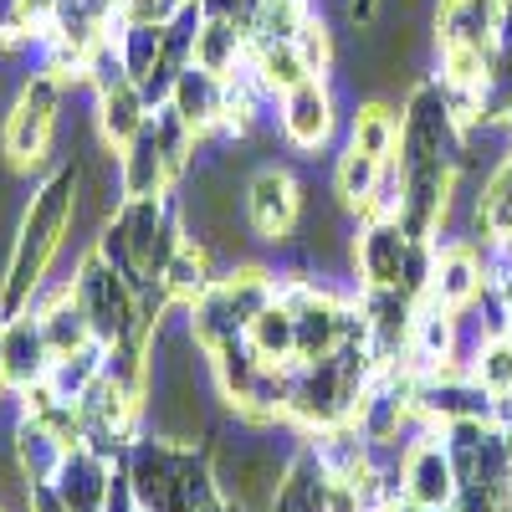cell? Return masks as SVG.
Wrapping results in <instances>:
<instances>
[{
  "label": "cell",
  "instance_id": "obj_12",
  "mask_svg": "<svg viewBox=\"0 0 512 512\" xmlns=\"http://www.w3.org/2000/svg\"><path fill=\"white\" fill-rule=\"evenodd\" d=\"M67 451H72V441H67L62 431H52L47 420L26 415V420L16 425V461H21V472H26V482H31V487L57 482Z\"/></svg>",
  "mask_w": 512,
  "mask_h": 512
},
{
  "label": "cell",
  "instance_id": "obj_8",
  "mask_svg": "<svg viewBox=\"0 0 512 512\" xmlns=\"http://www.w3.org/2000/svg\"><path fill=\"white\" fill-rule=\"evenodd\" d=\"M169 108H175L195 134H210V128L226 123V77L200 67V62H190L175 77V88H169Z\"/></svg>",
  "mask_w": 512,
  "mask_h": 512
},
{
  "label": "cell",
  "instance_id": "obj_20",
  "mask_svg": "<svg viewBox=\"0 0 512 512\" xmlns=\"http://www.w3.org/2000/svg\"><path fill=\"white\" fill-rule=\"evenodd\" d=\"M221 287V297L231 303V313H236V323L246 328L256 313H262L272 297H277V287H272V277L262 272V267H241V272H231V277H221L216 282Z\"/></svg>",
  "mask_w": 512,
  "mask_h": 512
},
{
  "label": "cell",
  "instance_id": "obj_16",
  "mask_svg": "<svg viewBox=\"0 0 512 512\" xmlns=\"http://www.w3.org/2000/svg\"><path fill=\"white\" fill-rule=\"evenodd\" d=\"M328 466L318 461V451H303L277 482V502L272 512H328Z\"/></svg>",
  "mask_w": 512,
  "mask_h": 512
},
{
  "label": "cell",
  "instance_id": "obj_21",
  "mask_svg": "<svg viewBox=\"0 0 512 512\" xmlns=\"http://www.w3.org/2000/svg\"><path fill=\"white\" fill-rule=\"evenodd\" d=\"M400 144V118L384 108V103H369L354 113V149L374 154V159H390Z\"/></svg>",
  "mask_w": 512,
  "mask_h": 512
},
{
  "label": "cell",
  "instance_id": "obj_6",
  "mask_svg": "<svg viewBox=\"0 0 512 512\" xmlns=\"http://www.w3.org/2000/svg\"><path fill=\"white\" fill-rule=\"evenodd\" d=\"M512 6V0H507ZM507 6L502 0H441V47H472V52H497V36H502V21H507Z\"/></svg>",
  "mask_w": 512,
  "mask_h": 512
},
{
  "label": "cell",
  "instance_id": "obj_7",
  "mask_svg": "<svg viewBox=\"0 0 512 512\" xmlns=\"http://www.w3.org/2000/svg\"><path fill=\"white\" fill-rule=\"evenodd\" d=\"M57 497L72 507V512H108L113 502V482H108V461L98 446H72L67 461H62V472H57Z\"/></svg>",
  "mask_w": 512,
  "mask_h": 512
},
{
  "label": "cell",
  "instance_id": "obj_9",
  "mask_svg": "<svg viewBox=\"0 0 512 512\" xmlns=\"http://www.w3.org/2000/svg\"><path fill=\"white\" fill-rule=\"evenodd\" d=\"M410 236L395 216L369 221V231L359 236V272L369 287H400L405 282V262H410Z\"/></svg>",
  "mask_w": 512,
  "mask_h": 512
},
{
  "label": "cell",
  "instance_id": "obj_28",
  "mask_svg": "<svg viewBox=\"0 0 512 512\" xmlns=\"http://www.w3.org/2000/svg\"><path fill=\"white\" fill-rule=\"evenodd\" d=\"M507 128H512V108H507Z\"/></svg>",
  "mask_w": 512,
  "mask_h": 512
},
{
  "label": "cell",
  "instance_id": "obj_24",
  "mask_svg": "<svg viewBox=\"0 0 512 512\" xmlns=\"http://www.w3.org/2000/svg\"><path fill=\"white\" fill-rule=\"evenodd\" d=\"M297 52H303V62L313 67V72H323V62H328V31L308 16L303 21V31H297Z\"/></svg>",
  "mask_w": 512,
  "mask_h": 512
},
{
  "label": "cell",
  "instance_id": "obj_10",
  "mask_svg": "<svg viewBox=\"0 0 512 512\" xmlns=\"http://www.w3.org/2000/svg\"><path fill=\"white\" fill-rule=\"evenodd\" d=\"M282 128H287V139L297 149H318L328 139V128H333V98H328V88L318 82V72L303 77V82H292V88L282 93Z\"/></svg>",
  "mask_w": 512,
  "mask_h": 512
},
{
  "label": "cell",
  "instance_id": "obj_4",
  "mask_svg": "<svg viewBox=\"0 0 512 512\" xmlns=\"http://www.w3.org/2000/svg\"><path fill=\"white\" fill-rule=\"evenodd\" d=\"M405 502H415V507H425V512H446L451 502H456V492H461V482H456V466H451V451H446V441H415L410 451H405Z\"/></svg>",
  "mask_w": 512,
  "mask_h": 512
},
{
  "label": "cell",
  "instance_id": "obj_18",
  "mask_svg": "<svg viewBox=\"0 0 512 512\" xmlns=\"http://www.w3.org/2000/svg\"><path fill=\"white\" fill-rule=\"evenodd\" d=\"M159 282H164V292L175 297V303H195V297H205L210 287H216V277H210V251L180 241V251L169 256V267H164Z\"/></svg>",
  "mask_w": 512,
  "mask_h": 512
},
{
  "label": "cell",
  "instance_id": "obj_1",
  "mask_svg": "<svg viewBox=\"0 0 512 512\" xmlns=\"http://www.w3.org/2000/svg\"><path fill=\"white\" fill-rule=\"evenodd\" d=\"M77 200H82V164H57L41 180L21 210V226L11 241V262H6V282H0V313L21 318L31 308V297L47 282V267L57 262L62 236L77 221Z\"/></svg>",
  "mask_w": 512,
  "mask_h": 512
},
{
  "label": "cell",
  "instance_id": "obj_5",
  "mask_svg": "<svg viewBox=\"0 0 512 512\" xmlns=\"http://www.w3.org/2000/svg\"><path fill=\"white\" fill-rule=\"evenodd\" d=\"M297 210H303V195H297L287 169H262L246 185V221L262 241H287L297 226Z\"/></svg>",
  "mask_w": 512,
  "mask_h": 512
},
{
  "label": "cell",
  "instance_id": "obj_27",
  "mask_svg": "<svg viewBox=\"0 0 512 512\" xmlns=\"http://www.w3.org/2000/svg\"><path fill=\"white\" fill-rule=\"evenodd\" d=\"M6 384H11V379H6V354H0V390H6Z\"/></svg>",
  "mask_w": 512,
  "mask_h": 512
},
{
  "label": "cell",
  "instance_id": "obj_14",
  "mask_svg": "<svg viewBox=\"0 0 512 512\" xmlns=\"http://www.w3.org/2000/svg\"><path fill=\"white\" fill-rule=\"evenodd\" d=\"M246 344L256 349L262 364L297 369V323H292V308L282 303V297H272V303L246 323Z\"/></svg>",
  "mask_w": 512,
  "mask_h": 512
},
{
  "label": "cell",
  "instance_id": "obj_17",
  "mask_svg": "<svg viewBox=\"0 0 512 512\" xmlns=\"http://www.w3.org/2000/svg\"><path fill=\"white\" fill-rule=\"evenodd\" d=\"M482 292V262L466 246H451V251H441L436 256V272H431V297L441 308H466L472 297Z\"/></svg>",
  "mask_w": 512,
  "mask_h": 512
},
{
  "label": "cell",
  "instance_id": "obj_13",
  "mask_svg": "<svg viewBox=\"0 0 512 512\" xmlns=\"http://www.w3.org/2000/svg\"><path fill=\"white\" fill-rule=\"evenodd\" d=\"M118 169H123V200H154V195H164L169 175H175V164L159 149L154 128H144L134 144H123Z\"/></svg>",
  "mask_w": 512,
  "mask_h": 512
},
{
  "label": "cell",
  "instance_id": "obj_30",
  "mask_svg": "<svg viewBox=\"0 0 512 512\" xmlns=\"http://www.w3.org/2000/svg\"><path fill=\"white\" fill-rule=\"evenodd\" d=\"M0 512H6V507H0Z\"/></svg>",
  "mask_w": 512,
  "mask_h": 512
},
{
  "label": "cell",
  "instance_id": "obj_15",
  "mask_svg": "<svg viewBox=\"0 0 512 512\" xmlns=\"http://www.w3.org/2000/svg\"><path fill=\"white\" fill-rule=\"evenodd\" d=\"M98 123H103V139L108 149H123V144H134L144 128H149V98L139 82H118V88L98 93Z\"/></svg>",
  "mask_w": 512,
  "mask_h": 512
},
{
  "label": "cell",
  "instance_id": "obj_19",
  "mask_svg": "<svg viewBox=\"0 0 512 512\" xmlns=\"http://www.w3.org/2000/svg\"><path fill=\"white\" fill-rule=\"evenodd\" d=\"M241 52H251L246 26H236V21H210V16H205V26H200V36H195V62L226 77V72H236Z\"/></svg>",
  "mask_w": 512,
  "mask_h": 512
},
{
  "label": "cell",
  "instance_id": "obj_23",
  "mask_svg": "<svg viewBox=\"0 0 512 512\" xmlns=\"http://www.w3.org/2000/svg\"><path fill=\"white\" fill-rule=\"evenodd\" d=\"M36 26V11L31 0H0V41H16Z\"/></svg>",
  "mask_w": 512,
  "mask_h": 512
},
{
  "label": "cell",
  "instance_id": "obj_22",
  "mask_svg": "<svg viewBox=\"0 0 512 512\" xmlns=\"http://www.w3.org/2000/svg\"><path fill=\"white\" fill-rule=\"evenodd\" d=\"M379 169H384V159H374V154L349 144V154L338 159V200H344V205H364L374 180H379Z\"/></svg>",
  "mask_w": 512,
  "mask_h": 512
},
{
  "label": "cell",
  "instance_id": "obj_25",
  "mask_svg": "<svg viewBox=\"0 0 512 512\" xmlns=\"http://www.w3.org/2000/svg\"><path fill=\"white\" fill-rule=\"evenodd\" d=\"M26 512H72V507L57 497L52 482H41V487H31V507H26Z\"/></svg>",
  "mask_w": 512,
  "mask_h": 512
},
{
  "label": "cell",
  "instance_id": "obj_2",
  "mask_svg": "<svg viewBox=\"0 0 512 512\" xmlns=\"http://www.w3.org/2000/svg\"><path fill=\"white\" fill-rule=\"evenodd\" d=\"M72 297H77V308L88 313L93 338H98V344H108V349L113 344H128V338H144V328H149L134 282H128L123 272H113L98 251L72 277Z\"/></svg>",
  "mask_w": 512,
  "mask_h": 512
},
{
  "label": "cell",
  "instance_id": "obj_26",
  "mask_svg": "<svg viewBox=\"0 0 512 512\" xmlns=\"http://www.w3.org/2000/svg\"><path fill=\"white\" fill-rule=\"evenodd\" d=\"M374 11V0H354V16H369Z\"/></svg>",
  "mask_w": 512,
  "mask_h": 512
},
{
  "label": "cell",
  "instance_id": "obj_29",
  "mask_svg": "<svg viewBox=\"0 0 512 512\" xmlns=\"http://www.w3.org/2000/svg\"><path fill=\"white\" fill-rule=\"evenodd\" d=\"M502 6H507V0H502Z\"/></svg>",
  "mask_w": 512,
  "mask_h": 512
},
{
  "label": "cell",
  "instance_id": "obj_3",
  "mask_svg": "<svg viewBox=\"0 0 512 512\" xmlns=\"http://www.w3.org/2000/svg\"><path fill=\"white\" fill-rule=\"evenodd\" d=\"M57 108H62V82L52 72L31 77L16 93V103L6 113V134H0L11 164H36L41 154H47V144L57 134Z\"/></svg>",
  "mask_w": 512,
  "mask_h": 512
},
{
  "label": "cell",
  "instance_id": "obj_11",
  "mask_svg": "<svg viewBox=\"0 0 512 512\" xmlns=\"http://www.w3.org/2000/svg\"><path fill=\"white\" fill-rule=\"evenodd\" d=\"M0 354H6V379L16 384V390H26V384H36V379H47L52 349H47V333H41L36 313L6 318V328H0Z\"/></svg>",
  "mask_w": 512,
  "mask_h": 512
}]
</instances>
